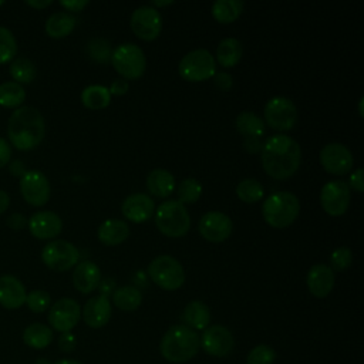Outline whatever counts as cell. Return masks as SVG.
Masks as SVG:
<instances>
[{
	"label": "cell",
	"instance_id": "32",
	"mask_svg": "<svg viewBox=\"0 0 364 364\" xmlns=\"http://www.w3.org/2000/svg\"><path fill=\"white\" fill-rule=\"evenodd\" d=\"M111 97L108 87L101 84H91L81 91V102L90 109H102L108 107Z\"/></svg>",
	"mask_w": 364,
	"mask_h": 364
},
{
	"label": "cell",
	"instance_id": "18",
	"mask_svg": "<svg viewBox=\"0 0 364 364\" xmlns=\"http://www.w3.org/2000/svg\"><path fill=\"white\" fill-rule=\"evenodd\" d=\"M30 233L40 239H54L57 237L63 230V220L61 218L51 210H40L31 215V218L27 220Z\"/></svg>",
	"mask_w": 364,
	"mask_h": 364
},
{
	"label": "cell",
	"instance_id": "43",
	"mask_svg": "<svg viewBox=\"0 0 364 364\" xmlns=\"http://www.w3.org/2000/svg\"><path fill=\"white\" fill-rule=\"evenodd\" d=\"M212 78H213V84L222 91H228L233 85V77L226 71H219Z\"/></svg>",
	"mask_w": 364,
	"mask_h": 364
},
{
	"label": "cell",
	"instance_id": "23",
	"mask_svg": "<svg viewBox=\"0 0 364 364\" xmlns=\"http://www.w3.org/2000/svg\"><path fill=\"white\" fill-rule=\"evenodd\" d=\"M26 287L24 284L11 274L0 277V304L4 309L14 310L26 303Z\"/></svg>",
	"mask_w": 364,
	"mask_h": 364
},
{
	"label": "cell",
	"instance_id": "54",
	"mask_svg": "<svg viewBox=\"0 0 364 364\" xmlns=\"http://www.w3.org/2000/svg\"><path fill=\"white\" fill-rule=\"evenodd\" d=\"M51 0H26V4L33 9H46L51 4Z\"/></svg>",
	"mask_w": 364,
	"mask_h": 364
},
{
	"label": "cell",
	"instance_id": "7",
	"mask_svg": "<svg viewBox=\"0 0 364 364\" xmlns=\"http://www.w3.org/2000/svg\"><path fill=\"white\" fill-rule=\"evenodd\" d=\"M148 276L164 290H178L185 283V270L181 262L171 255H159L148 264Z\"/></svg>",
	"mask_w": 364,
	"mask_h": 364
},
{
	"label": "cell",
	"instance_id": "22",
	"mask_svg": "<svg viewBox=\"0 0 364 364\" xmlns=\"http://www.w3.org/2000/svg\"><path fill=\"white\" fill-rule=\"evenodd\" d=\"M102 279L101 269L91 260L78 262L73 272V284L74 287L84 294L94 291Z\"/></svg>",
	"mask_w": 364,
	"mask_h": 364
},
{
	"label": "cell",
	"instance_id": "16",
	"mask_svg": "<svg viewBox=\"0 0 364 364\" xmlns=\"http://www.w3.org/2000/svg\"><path fill=\"white\" fill-rule=\"evenodd\" d=\"M198 229L205 240L220 243L230 236L233 230V222L226 213L220 210H209L199 219Z\"/></svg>",
	"mask_w": 364,
	"mask_h": 364
},
{
	"label": "cell",
	"instance_id": "52",
	"mask_svg": "<svg viewBox=\"0 0 364 364\" xmlns=\"http://www.w3.org/2000/svg\"><path fill=\"white\" fill-rule=\"evenodd\" d=\"M10 172H11V175H14V176H23V175L27 172V169L24 168V164H23V162L14 161V162L10 165Z\"/></svg>",
	"mask_w": 364,
	"mask_h": 364
},
{
	"label": "cell",
	"instance_id": "8",
	"mask_svg": "<svg viewBox=\"0 0 364 364\" xmlns=\"http://www.w3.org/2000/svg\"><path fill=\"white\" fill-rule=\"evenodd\" d=\"M179 75L191 82L212 78L216 74V60L206 48H195L186 53L178 64Z\"/></svg>",
	"mask_w": 364,
	"mask_h": 364
},
{
	"label": "cell",
	"instance_id": "40",
	"mask_svg": "<svg viewBox=\"0 0 364 364\" xmlns=\"http://www.w3.org/2000/svg\"><path fill=\"white\" fill-rule=\"evenodd\" d=\"M353 263V252L348 246H338L330 255V269L334 272H343Z\"/></svg>",
	"mask_w": 364,
	"mask_h": 364
},
{
	"label": "cell",
	"instance_id": "38",
	"mask_svg": "<svg viewBox=\"0 0 364 364\" xmlns=\"http://www.w3.org/2000/svg\"><path fill=\"white\" fill-rule=\"evenodd\" d=\"M17 54V41L14 34L0 26V64H6L11 61Z\"/></svg>",
	"mask_w": 364,
	"mask_h": 364
},
{
	"label": "cell",
	"instance_id": "12",
	"mask_svg": "<svg viewBox=\"0 0 364 364\" xmlns=\"http://www.w3.org/2000/svg\"><path fill=\"white\" fill-rule=\"evenodd\" d=\"M131 30L136 37L145 41L155 40L162 30V16L158 9L144 4L136 7L131 14Z\"/></svg>",
	"mask_w": 364,
	"mask_h": 364
},
{
	"label": "cell",
	"instance_id": "34",
	"mask_svg": "<svg viewBox=\"0 0 364 364\" xmlns=\"http://www.w3.org/2000/svg\"><path fill=\"white\" fill-rule=\"evenodd\" d=\"M26 100V91L23 85L14 81H6L0 84V105L6 108H18Z\"/></svg>",
	"mask_w": 364,
	"mask_h": 364
},
{
	"label": "cell",
	"instance_id": "29",
	"mask_svg": "<svg viewBox=\"0 0 364 364\" xmlns=\"http://www.w3.org/2000/svg\"><path fill=\"white\" fill-rule=\"evenodd\" d=\"M23 341L34 350H43L51 344L53 330L43 323H33L24 328Z\"/></svg>",
	"mask_w": 364,
	"mask_h": 364
},
{
	"label": "cell",
	"instance_id": "27",
	"mask_svg": "<svg viewBox=\"0 0 364 364\" xmlns=\"http://www.w3.org/2000/svg\"><path fill=\"white\" fill-rule=\"evenodd\" d=\"M243 54V46L242 43L235 38V37H226L223 40L219 41L218 47H216V61L225 67V68H230L235 67Z\"/></svg>",
	"mask_w": 364,
	"mask_h": 364
},
{
	"label": "cell",
	"instance_id": "9",
	"mask_svg": "<svg viewBox=\"0 0 364 364\" xmlns=\"http://www.w3.org/2000/svg\"><path fill=\"white\" fill-rule=\"evenodd\" d=\"M266 124L276 131H289L297 122L296 104L284 95L272 97L263 109Z\"/></svg>",
	"mask_w": 364,
	"mask_h": 364
},
{
	"label": "cell",
	"instance_id": "35",
	"mask_svg": "<svg viewBox=\"0 0 364 364\" xmlns=\"http://www.w3.org/2000/svg\"><path fill=\"white\" fill-rule=\"evenodd\" d=\"M10 75L13 77L14 82L17 84H30L36 75H37V68L36 64L27 58V57H18L13 60L10 65Z\"/></svg>",
	"mask_w": 364,
	"mask_h": 364
},
{
	"label": "cell",
	"instance_id": "37",
	"mask_svg": "<svg viewBox=\"0 0 364 364\" xmlns=\"http://www.w3.org/2000/svg\"><path fill=\"white\" fill-rule=\"evenodd\" d=\"M176 188V196L181 203H193L196 202L200 195H202V191H203V186L202 183L196 179V178H185L182 179Z\"/></svg>",
	"mask_w": 364,
	"mask_h": 364
},
{
	"label": "cell",
	"instance_id": "3",
	"mask_svg": "<svg viewBox=\"0 0 364 364\" xmlns=\"http://www.w3.org/2000/svg\"><path fill=\"white\" fill-rule=\"evenodd\" d=\"M199 336L185 324H175L166 330L159 343V351L166 361L185 363L199 351Z\"/></svg>",
	"mask_w": 364,
	"mask_h": 364
},
{
	"label": "cell",
	"instance_id": "39",
	"mask_svg": "<svg viewBox=\"0 0 364 364\" xmlns=\"http://www.w3.org/2000/svg\"><path fill=\"white\" fill-rule=\"evenodd\" d=\"M87 53L92 60L98 63H108L111 60L112 47L108 40L97 37L87 43Z\"/></svg>",
	"mask_w": 364,
	"mask_h": 364
},
{
	"label": "cell",
	"instance_id": "4",
	"mask_svg": "<svg viewBox=\"0 0 364 364\" xmlns=\"http://www.w3.org/2000/svg\"><path fill=\"white\" fill-rule=\"evenodd\" d=\"M300 213L299 198L289 191H279L269 195L262 205L264 222L274 229L289 228Z\"/></svg>",
	"mask_w": 364,
	"mask_h": 364
},
{
	"label": "cell",
	"instance_id": "47",
	"mask_svg": "<svg viewBox=\"0 0 364 364\" xmlns=\"http://www.w3.org/2000/svg\"><path fill=\"white\" fill-rule=\"evenodd\" d=\"M350 189L353 188L355 192L361 193L364 191V182H363V168H357L351 175H350Z\"/></svg>",
	"mask_w": 364,
	"mask_h": 364
},
{
	"label": "cell",
	"instance_id": "51",
	"mask_svg": "<svg viewBox=\"0 0 364 364\" xmlns=\"http://www.w3.org/2000/svg\"><path fill=\"white\" fill-rule=\"evenodd\" d=\"M243 146H245V149H246L247 152L255 154V152H260V149H262V142H260L259 138H245Z\"/></svg>",
	"mask_w": 364,
	"mask_h": 364
},
{
	"label": "cell",
	"instance_id": "13",
	"mask_svg": "<svg viewBox=\"0 0 364 364\" xmlns=\"http://www.w3.org/2000/svg\"><path fill=\"white\" fill-rule=\"evenodd\" d=\"M320 162L326 172L341 176L351 171L354 158L347 145L341 142H328L320 151Z\"/></svg>",
	"mask_w": 364,
	"mask_h": 364
},
{
	"label": "cell",
	"instance_id": "14",
	"mask_svg": "<svg viewBox=\"0 0 364 364\" xmlns=\"http://www.w3.org/2000/svg\"><path fill=\"white\" fill-rule=\"evenodd\" d=\"M199 344L209 355L222 358L232 353L235 338L230 330L222 324L208 326L199 337Z\"/></svg>",
	"mask_w": 364,
	"mask_h": 364
},
{
	"label": "cell",
	"instance_id": "42",
	"mask_svg": "<svg viewBox=\"0 0 364 364\" xmlns=\"http://www.w3.org/2000/svg\"><path fill=\"white\" fill-rule=\"evenodd\" d=\"M26 304L33 313H44L51 304V297L46 290H33L26 296Z\"/></svg>",
	"mask_w": 364,
	"mask_h": 364
},
{
	"label": "cell",
	"instance_id": "30",
	"mask_svg": "<svg viewBox=\"0 0 364 364\" xmlns=\"http://www.w3.org/2000/svg\"><path fill=\"white\" fill-rule=\"evenodd\" d=\"M235 127L245 138H260L266 131L264 121L253 111H242L235 119Z\"/></svg>",
	"mask_w": 364,
	"mask_h": 364
},
{
	"label": "cell",
	"instance_id": "50",
	"mask_svg": "<svg viewBox=\"0 0 364 364\" xmlns=\"http://www.w3.org/2000/svg\"><path fill=\"white\" fill-rule=\"evenodd\" d=\"M97 289H100V291H101L100 294L109 297L115 290V282L112 279H101Z\"/></svg>",
	"mask_w": 364,
	"mask_h": 364
},
{
	"label": "cell",
	"instance_id": "28",
	"mask_svg": "<svg viewBox=\"0 0 364 364\" xmlns=\"http://www.w3.org/2000/svg\"><path fill=\"white\" fill-rule=\"evenodd\" d=\"M75 17L71 13L67 11H57L53 13L47 21H46V33L53 37V38H64L68 34H71V31L75 27Z\"/></svg>",
	"mask_w": 364,
	"mask_h": 364
},
{
	"label": "cell",
	"instance_id": "10",
	"mask_svg": "<svg viewBox=\"0 0 364 364\" xmlns=\"http://www.w3.org/2000/svg\"><path fill=\"white\" fill-rule=\"evenodd\" d=\"M41 260L51 270L65 272L80 262V250L71 242L55 239L43 247Z\"/></svg>",
	"mask_w": 364,
	"mask_h": 364
},
{
	"label": "cell",
	"instance_id": "59",
	"mask_svg": "<svg viewBox=\"0 0 364 364\" xmlns=\"http://www.w3.org/2000/svg\"><path fill=\"white\" fill-rule=\"evenodd\" d=\"M1 4H3V1H0V6H1Z\"/></svg>",
	"mask_w": 364,
	"mask_h": 364
},
{
	"label": "cell",
	"instance_id": "17",
	"mask_svg": "<svg viewBox=\"0 0 364 364\" xmlns=\"http://www.w3.org/2000/svg\"><path fill=\"white\" fill-rule=\"evenodd\" d=\"M81 307L70 297H63L57 300L48 311V323L51 328L60 333L71 331L80 321Z\"/></svg>",
	"mask_w": 364,
	"mask_h": 364
},
{
	"label": "cell",
	"instance_id": "25",
	"mask_svg": "<svg viewBox=\"0 0 364 364\" xmlns=\"http://www.w3.org/2000/svg\"><path fill=\"white\" fill-rule=\"evenodd\" d=\"M175 186V176L165 168H155L146 176V188L156 198L169 196Z\"/></svg>",
	"mask_w": 364,
	"mask_h": 364
},
{
	"label": "cell",
	"instance_id": "20",
	"mask_svg": "<svg viewBox=\"0 0 364 364\" xmlns=\"http://www.w3.org/2000/svg\"><path fill=\"white\" fill-rule=\"evenodd\" d=\"M334 272L324 263L313 264L306 276L307 289L317 299L327 297L334 287Z\"/></svg>",
	"mask_w": 364,
	"mask_h": 364
},
{
	"label": "cell",
	"instance_id": "48",
	"mask_svg": "<svg viewBox=\"0 0 364 364\" xmlns=\"http://www.w3.org/2000/svg\"><path fill=\"white\" fill-rule=\"evenodd\" d=\"M6 225L10 229H13V230H20V229H23L27 225V219H26V216L23 213H13V215H10L7 218Z\"/></svg>",
	"mask_w": 364,
	"mask_h": 364
},
{
	"label": "cell",
	"instance_id": "44",
	"mask_svg": "<svg viewBox=\"0 0 364 364\" xmlns=\"http://www.w3.org/2000/svg\"><path fill=\"white\" fill-rule=\"evenodd\" d=\"M75 344H77V340H75V336L71 331L61 333V336L58 338V347H60L61 351L71 353L75 348Z\"/></svg>",
	"mask_w": 364,
	"mask_h": 364
},
{
	"label": "cell",
	"instance_id": "57",
	"mask_svg": "<svg viewBox=\"0 0 364 364\" xmlns=\"http://www.w3.org/2000/svg\"><path fill=\"white\" fill-rule=\"evenodd\" d=\"M363 102H364V98L361 97V98L358 100V114H360V117L364 115V112H363Z\"/></svg>",
	"mask_w": 364,
	"mask_h": 364
},
{
	"label": "cell",
	"instance_id": "33",
	"mask_svg": "<svg viewBox=\"0 0 364 364\" xmlns=\"http://www.w3.org/2000/svg\"><path fill=\"white\" fill-rule=\"evenodd\" d=\"M245 3L242 0H218L212 4V16L222 24L233 23L243 11Z\"/></svg>",
	"mask_w": 364,
	"mask_h": 364
},
{
	"label": "cell",
	"instance_id": "26",
	"mask_svg": "<svg viewBox=\"0 0 364 364\" xmlns=\"http://www.w3.org/2000/svg\"><path fill=\"white\" fill-rule=\"evenodd\" d=\"M182 318L186 327L192 330H205L210 324V310L203 301L192 300L185 306Z\"/></svg>",
	"mask_w": 364,
	"mask_h": 364
},
{
	"label": "cell",
	"instance_id": "15",
	"mask_svg": "<svg viewBox=\"0 0 364 364\" xmlns=\"http://www.w3.org/2000/svg\"><path fill=\"white\" fill-rule=\"evenodd\" d=\"M20 192L28 205L43 206L50 199L51 186L43 172L30 169L20 179Z\"/></svg>",
	"mask_w": 364,
	"mask_h": 364
},
{
	"label": "cell",
	"instance_id": "19",
	"mask_svg": "<svg viewBox=\"0 0 364 364\" xmlns=\"http://www.w3.org/2000/svg\"><path fill=\"white\" fill-rule=\"evenodd\" d=\"M121 212L125 216V219L135 223H142L154 215L155 202L146 193H131L122 200Z\"/></svg>",
	"mask_w": 364,
	"mask_h": 364
},
{
	"label": "cell",
	"instance_id": "5",
	"mask_svg": "<svg viewBox=\"0 0 364 364\" xmlns=\"http://www.w3.org/2000/svg\"><path fill=\"white\" fill-rule=\"evenodd\" d=\"M155 225L168 237H182L191 228V216L183 203L168 199L155 209Z\"/></svg>",
	"mask_w": 364,
	"mask_h": 364
},
{
	"label": "cell",
	"instance_id": "49",
	"mask_svg": "<svg viewBox=\"0 0 364 364\" xmlns=\"http://www.w3.org/2000/svg\"><path fill=\"white\" fill-rule=\"evenodd\" d=\"M10 158H11V146L4 138H0V168L6 166Z\"/></svg>",
	"mask_w": 364,
	"mask_h": 364
},
{
	"label": "cell",
	"instance_id": "1",
	"mask_svg": "<svg viewBox=\"0 0 364 364\" xmlns=\"http://www.w3.org/2000/svg\"><path fill=\"white\" fill-rule=\"evenodd\" d=\"M260 161L269 176L273 179H287L293 176L300 166L301 148L291 136L274 134L262 144Z\"/></svg>",
	"mask_w": 364,
	"mask_h": 364
},
{
	"label": "cell",
	"instance_id": "55",
	"mask_svg": "<svg viewBox=\"0 0 364 364\" xmlns=\"http://www.w3.org/2000/svg\"><path fill=\"white\" fill-rule=\"evenodd\" d=\"M172 3H173L172 0H166V1H158V0H156V1H152L149 6H152V7H155V9H156V7H165V6H169V4H172Z\"/></svg>",
	"mask_w": 364,
	"mask_h": 364
},
{
	"label": "cell",
	"instance_id": "36",
	"mask_svg": "<svg viewBox=\"0 0 364 364\" xmlns=\"http://www.w3.org/2000/svg\"><path fill=\"white\" fill-rule=\"evenodd\" d=\"M236 195L245 203H256L264 195L263 185L255 178H245L236 185Z\"/></svg>",
	"mask_w": 364,
	"mask_h": 364
},
{
	"label": "cell",
	"instance_id": "46",
	"mask_svg": "<svg viewBox=\"0 0 364 364\" xmlns=\"http://www.w3.org/2000/svg\"><path fill=\"white\" fill-rule=\"evenodd\" d=\"M128 88H129V84H128V81L124 80V78H115V80L111 82V85L108 87L111 95H124V94H127Z\"/></svg>",
	"mask_w": 364,
	"mask_h": 364
},
{
	"label": "cell",
	"instance_id": "6",
	"mask_svg": "<svg viewBox=\"0 0 364 364\" xmlns=\"http://www.w3.org/2000/svg\"><path fill=\"white\" fill-rule=\"evenodd\" d=\"M111 64L124 80H138L146 68L144 50L134 43L118 44L111 54Z\"/></svg>",
	"mask_w": 364,
	"mask_h": 364
},
{
	"label": "cell",
	"instance_id": "2",
	"mask_svg": "<svg viewBox=\"0 0 364 364\" xmlns=\"http://www.w3.org/2000/svg\"><path fill=\"white\" fill-rule=\"evenodd\" d=\"M46 135V122L41 112L34 107H18L10 115L7 136L18 151L37 148Z\"/></svg>",
	"mask_w": 364,
	"mask_h": 364
},
{
	"label": "cell",
	"instance_id": "24",
	"mask_svg": "<svg viewBox=\"0 0 364 364\" xmlns=\"http://www.w3.org/2000/svg\"><path fill=\"white\" fill-rule=\"evenodd\" d=\"M98 240L107 246H115L125 242L129 236V226L122 219H107L97 230Z\"/></svg>",
	"mask_w": 364,
	"mask_h": 364
},
{
	"label": "cell",
	"instance_id": "11",
	"mask_svg": "<svg viewBox=\"0 0 364 364\" xmlns=\"http://www.w3.org/2000/svg\"><path fill=\"white\" fill-rule=\"evenodd\" d=\"M351 200V189L341 179H331L320 189V205L330 216H341L348 209Z\"/></svg>",
	"mask_w": 364,
	"mask_h": 364
},
{
	"label": "cell",
	"instance_id": "45",
	"mask_svg": "<svg viewBox=\"0 0 364 364\" xmlns=\"http://www.w3.org/2000/svg\"><path fill=\"white\" fill-rule=\"evenodd\" d=\"M88 0H61L60 6L65 9L67 13H78L85 6H88Z\"/></svg>",
	"mask_w": 364,
	"mask_h": 364
},
{
	"label": "cell",
	"instance_id": "53",
	"mask_svg": "<svg viewBox=\"0 0 364 364\" xmlns=\"http://www.w3.org/2000/svg\"><path fill=\"white\" fill-rule=\"evenodd\" d=\"M9 205H10V196H9V193H7L6 191L0 189V215L7 210Z\"/></svg>",
	"mask_w": 364,
	"mask_h": 364
},
{
	"label": "cell",
	"instance_id": "56",
	"mask_svg": "<svg viewBox=\"0 0 364 364\" xmlns=\"http://www.w3.org/2000/svg\"><path fill=\"white\" fill-rule=\"evenodd\" d=\"M54 364H82V363H80V361H77V360L63 358V360H58V361H57V363H54Z\"/></svg>",
	"mask_w": 364,
	"mask_h": 364
},
{
	"label": "cell",
	"instance_id": "41",
	"mask_svg": "<svg viewBox=\"0 0 364 364\" xmlns=\"http://www.w3.org/2000/svg\"><path fill=\"white\" fill-rule=\"evenodd\" d=\"M276 360V351L267 344H257L253 347L247 357L246 364H273Z\"/></svg>",
	"mask_w": 364,
	"mask_h": 364
},
{
	"label": "cell",
	"instance_id": "21",
	"mask_svg": "<svg viewBox=\"0 0 364 364\" xmlns=\"http://www.w3.org/2000/svg\"><path fill=\"white\" fill-rule=\"evenodd\" d=\"M112 314V306L111 300L107 296L98 294L87 300L81 310V316L88 327L100 328L104 327Z\"/></svg>",
	"mask_w": 364,
	"mask_h": 364
},
{
	"label": "cell",
	"instance_id": "31",
	"mask_svg": "<svg viewBox=\"0 0 364 364\" xmlns=\"http://www.w3.org/2000/svg\"><path fill=\"white\" fill-rule=\"evenodd\" d=\"M111 296L114 306L122 311H134L142 303V293L136 286H121Z\"/></svg>",
	"mask_w": 364,
	"mask_h": 364
},
{
	"label": "cell",
	"instance_id": "58",
	"mask_svg": "<svg viewBox=\"0 0 364 364\" xmlns=\"http://www.w3.org/2000/svg\"><path fill=\"white\" fill-rule=\"evenodd\" d=\"M36 364H50V363H48L47 360H43V358H41V360H38Z\"/></svg>",
	"mask_w": 364,
	"mask_h": 364
}]
</instances>
